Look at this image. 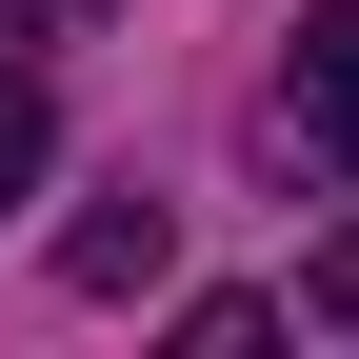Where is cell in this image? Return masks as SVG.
<instances>
[{"instance_id":"obj_2","label":"cell","mask_w":359,"mask_h":359,"mask_svg":"<svg viewBox=\"0 0 359 359\" xmlns=\"http://www.w3.org/2000/svg\"><path fill=\"white\" fill-rule=\"evenodd\" d=\"M40 160H60V100H40V60H20V40H0V219L40 200Z\"/></svg>"},{"instance_id":"obj_3","label":"cell","mask_w":359,"mask_h":359,"mask_svg":"<svg viewBox=\"0 0 359 359\" xmlns=\"http://www.w3.org/2000/svg\"><path fill=\"white\" fill-rule=\"evenodd\" d=\"M299 320H320V339H359V219H339L320 259H299Z\"/></svg>"},{"instance_id":"obj_1","label":"cell","mask_w":359,"mask_h":359,"mask_svg":"<svg viewBox=\"0 0 359 359\" xmlns=\"http://www.w3.org/2000/svg\"><path fill=\"white\" fill-rule=\"evenodd\" d=\"M280 140L359 180V0H320V20H299V80H280Z\"/></svg>"}]
</instances>
